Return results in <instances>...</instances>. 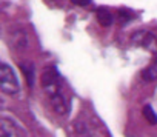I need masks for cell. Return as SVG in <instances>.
Listing matches in <instances>:
<instances>
[{
	"instance_id": "cell-7",
	"label": "cell",
	"mask_w": 157,
	"mask_h": 137,
	"mask_svg": "<svg viewBox=\"0 0 157 137\" xmlns=\"http://www.w3.org/2000/svg\"><path fill=\"white\" fill-rule=\"evenodd\" d=\"M142 79H143V80H146V82L157 80V60H155L151 66H148L146 70L142 73Z\"/></svg>"
},
{
	"instance_id": "cell-8",
	"label": "cell",
	"mask_w": 157,
	"mask_h": 137,
	"mask_svg": "<svg viewBox=\"0 0 157 137\" xmlns=\"http://www.w3.org/2000/svg\"><path fill=\"white\" fill-rule=\"evenodd\" d=\"M143 116H145V119H146V120H149V123H151V125H155V123H157V114L154 112L152 106L146 105V106L143 108Z\"/></svg>"
},
{
	"instance_id": "cell-3",
	"label": "cell",
	"mask_w": 157,
	"mask_h": 137,
	"mask_svg": "<svg viewBox=\"0 0 157 137\" xmlns=\"http://www.w3.org/2000/svg\"><path fill=\"white\" fill-rule=\"evenodd\" d=\"M2 137H14V135H26V129L14 119H10L6 116L2 117Z\"/></svg>"
},
{
	"instance_id": "cell-5",
	"label": "cell",
	"mask_w": 157,
	"mask_h": 137,
	"mask_svg": "<svg viewBox=\"0 0 157 137\" xmlns=\"http://www.w3.org/2000/svg\"><path fill=\"white\" fill-rule=\"evenodd\" d=\"M96 16H97V20H99V23L102 26H111L114 23V17H113L111 11L108 8H105V6L99 8L97 13H96Z\"/></svg>"
},
{
	"instance_id": "cell-10",
	"label": "cell",
	"mask_w": 157,
	"mask_h": 137,
	"mask_svg": "<svg viewBox=\"0 0 157 137\" xmlns=\"http://www.w3.org/2000/svg\"><path fill=\"white\" fill-rule=\"evenodd\" d=\"M120 17H122L123 20H126V19L132 17V14H129V13H128V10H120Z\"/></svg>"
},
{
	"instance_id": "cell-1",
	"label": "cell",
	"mask_w": 157,
	"mask_h": 137,
	"mask_svg": "<svg viewBox=\"0 0 157 137\" xmlns=\"http://www.w3.org/2000/svg\"><path fill=\"white\" fill-rule=\"evenodd\" d=\"M40 83H42V88L45 89V93L48 94L54 111L62 116L68 114L69 100H68V96L62 91V80H60L59 73L54 68H46L43 71V74L40 77Z\"/></svg>"
},
{
	"instance_id": "cell-9",
	"label": "cell",
	"mask_w": 157,
	"mask_h": 137,
	"mask_svg": "<svg viewBox=\"0 0 157 137\" xmlns=\"http://www.w3.org/2000/svg\"><path fill=\"white\" fill-rule=\"evenodd\" d=\"M71 2L77 6H86V5L91 3V0H71Z\"/></svg>"
},
{
	"instance_id": "cell-4",
	"label": "cell",
	"mask_w": 157,
	"mask_h": 137,
	"mask_svg": "<svg viewBox=\"0 0 157 137\" xmlns=\"http://www.w3.org/2000/svg\"><path fill=\"white\" fill-rule=\"evenodd\" d=\"M132 42L143 45L146 49H149L152 52L157 51V42H155V39L152 37L151 32H136V36H132Z\"/></svg>"
},
{
	"instance_id": "cell-2",
	"label": "cell",
	"mask_w": 157,
	"mask_h": 137,
	"mask_svg": "<svg viewBox=\"0 0 157 137\" xmlns=\"http://www.w3.org/2000/svg\"><path fill=\"white\" fill-rule=\"evenodd\" d=\"M0 89H2L5 94H17L20 89L19 80L13 71V68L8 66L6 63L0 65Z\"/></svg>"
},
{
	"instance_id": "cell-6",
	"label": "cell",
	"mask_w": 157,
	"mask_h": 137,
	"mask_svg": "<svg viewBox=\"0 0 157 137\" xmlns=\"http://www.w3.org/2000/svg\"><path fill=\"white\" fill-rule=\"evenodd\" d=\"M20 70L23 71L25 77H26V83L29 88L34 86V66L31 63H20Z\"/></svg>"
}]
</instances>
